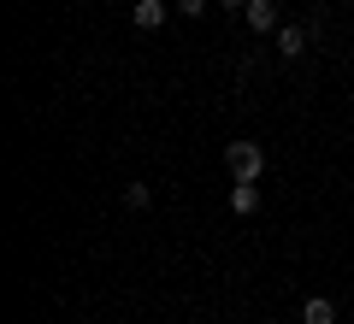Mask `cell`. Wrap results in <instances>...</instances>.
Here are the masks:
<instances>
[{"mask_svg":"<svg viewBox=\"0 0 354 324\" xmlns=\"http://www.w3.org/2000/svg\"><path fill=\"white\" fill-rule=\"evenodd\" d=\"M165 12H171L165 0H136V6H130V24H136V30H160Z\"/></svg>","mask_w":354,"mask_h":324,"instance_id":"cell-4","label":"cell"},{"mask_svg":"<svg viewBox=\"0 0 354 324\" xmlns=\"http://www.w3.org/2000/svg\"><path fill=\"white\" fill-rule=\"evenodd\" d=\"M148 200H153V189H148V183H130V189H124V207H130V212H142Z\"/></svg>","mask_w":354,"mask_h":324,"instance_id":"cell-7","label":"cell"},{"mask_svg":"<svg viewBox=\"0 0 354 324\" xmlns=\"http://www.w3.org/2000/svg\"><path fill=\"white\" fill-rule=\"evenodd\" d=\"M230 212H236V218L260 212V183H230Z\"/></svg>","mask_w":354,"mask_h":324,"instance_id":"cell-6","label":"cell"},{"mask_svg":"<svg viewBox=\"0 0 354 324\" xmlns=\"http://www.w3.org/2000/svg\"><path fill=\"white\" fill-rule=\"evenodd\" d=\"M225 165H230V177H236V183H260L266 148H260V142H225Z\"/></svg>","mask_w":354,"mask_h":324,"instance_id":"cell-1","label":"cell"},{"mask_svg":"<svg viewBox=\"0 0 354 324\" xmlns=\"http://www.w3.org/2000/svg\"><path fill=\"white\" fill-rule=\"evenodd\" d=\"M242 18H248L254 36H272V30H283V24H278V0H248V6H242Z\"/></svg>","mask_w":354,"mask_h":324,"instance_id":"cell-2","label":"cell"},{"mask_svg":"<svg viewBox=\"0 0 354 324\" xmlns=\"http://www.w3.org/2000/svg\"><path fill=\"white\" fill-rule=\"evenodd\" d=\"M218 6H225V12H242V6H248V0H218Z\"/></svg>","mask_w":354,"mask_h":324,"instance_id":"cell-9","label":"cell"},{"mask_svg":"<svg viewBox=\"0 0 354 324\" xmlns=\"http://www.w3.org/2000/svg\"><path fill=\"white\" fill-rule=\"evenodd\" d=\"M207 6H213V0H177V12H183V18H201Z\"/></svg>","mask_w":354,"mask_h":324,"instance_id":"cell-8","label":"cell"},{"mask_svg":"<svg viewBox=\"0 0 354 324\" xmlns=\"http://www.w3.org/2000/svg\"><path fill=\"white\" fill-rule=\"evenodd\" d=\"M313 6H325V0H313Z\"/></svg>","mask_w":354,"mask_h":324,"instance_id":"cell-10","label":"cell"},{"mask_svg":"<svg viewBox=\"0 0 354 324\" xmlns=\"http://www.w3.org/2000/svg\"><path fill=\"white\" fill-rule=\"evenodd\" d=\"M307 48H313V30H301V24H283L278 30V53H283V59H301Z\"/></svg>","mask_w":354,"mask_h":324,"instance_id":"cell-3","label":"cell"},{"mask_svg":"<svg viewBox=\"0 0 354 324\" xmlns=\"http://www.w3.org/2000/svg\"><path fill=\"white\" fill-rule=\"evenodd\" d=\"M301 324H337V301L330 295H307L301 301Z\"/></svg>","mask_w":354,"mask_h":324,"instance_id":"cell-5","label":"cell"}]
</instances>
